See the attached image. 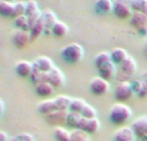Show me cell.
<instances>
[{"label": "cell", "instance_id": "cell-32", "mask_svg": "<svg viewBox=\"0 0 147 141\" xmlns=\"http://www.w3.org/2000/svg\"><path fill=\"white\" fill-rule=\"evenodd\" d=\"M26 8H27V3L26 1H16L14 8H13V16L12 17L17 18L20 16L26 14Z\"/></svg>", "mask_w": 147, "mask_h": 141}, {"label": "cell", "instance_id": "cell-22", "mask_svg": "<svg viewBox=\"0 0 147 141\" xmlns=\"http://www.w3.org/2000/svg\"><path fill=\"white\" fill-rule=\"evenodd\" d=\"M132 88H133V92L137 93L140 97H146L147 96V79L133 82Z\"/></svg>", "mask_w": 147, "mask_h": 141}, {"label": "cell", "instance_id": "cell-31", "mask_svg": "<svg viewBox=\"0 0 147 141\" xmlns=\"http://www.w3.org/2000/svg\"><path fill=\"white\" fill-rule=\"evenodd\" d=\"M13 8H14V3H7L0 0V14L7 16V17H12L13 16Z\"/></svg>", "mask_w": 147, "mask_h": 141}, {"label": "cell", "instance_id": "cell-36", "mask_svg": "<svg viewBox=\"0 0 147 141\" xmlns=\"http://www.w3.org/2000/svg\"><path fill=\"white\" fill-rule=\"evenodd\" d=\"M17 141H34V137L32 135L27 134V132H22V134L17 135V136L14 137Z\"/></svg>", "mask_w": 147, "mask_h": 141}, {"label": "cell", "instance_id": "cell-34", "mask_svg": "<svg viewBox=\"0 0 147 141\" xmlns=\"http://www.w3.org/2000/svg\"><path fill=\"white\" fill-rule=\"evenodd\" d=\"M69 111H70V110H69ZM80 119H81V114L72 113V111H70V113H69V117H67V124H69L70 127H75V128H78Z\"/></svg>", "mask_w": 147, "mask_h": 141}, {"label": "cell", "instance_id": "cell-9", "mask_svg": "<svg viewBox=\"0 0 147 141\" xmlns=\"http://www.w3.org/2000/svg\"><path fill=\"white\" fill-rule=\"evenodd\" d=\"M78 128L81 129V131H84V132H86L88 135H92V134L98 132V129L101 128V122L98 121V118L88 119V118L81 117L80 122H79Z\"/></svg>", "mask_w": 147, "mask_h": 141}, {"label": "cell", "instance_id": "cell-11", "mask_svg": "<svg viewBox=\"0 0 147 141\" xmlns=\"http://www.w3.org/2000/svg\"><path fill=\"white\" fill-rule=\"evenodd\" d=\"M30 40H32V39H31V33L28 30H16L13 33L12 41L17 48L26 47Z\"/></svg>", "mask_w": 147, "mask_h": 141}, {"label": "cell", "instance_id": "cell-6", "mask_svg": "<svg viewBox=\"0 0 147 141\" xmlns=\"http://www.w3.org/2000/svg\"><path fill=\"white\" fill-rule=\"evenodd\" d=\"M133 88H132V83L129 82H119L115 87L114 95L119 102H124V101L129 100L133 95Z\"/></svg>", "mask_w": 147, "mask_h": 141}, {"label": "cell", "instance_id": "cell-24", "mask_svg": "<svg viewBox=\"0 0 147 141\" xmlns=\"http://www.w3.org/2000/svg\"><path fill=\"white\" fill-rule=\"evenodd\" d=\"M45 31V23H44L43 18H39L38 21H36V23L32 26V27L30 28V33H31V39H38L39 36L41 35V34Z\"/></svg>", "mask_w": 147, "mask_h": 141}, {"label": "cell", "instance_id": "cell-12", "mask_svg": "<svg viewBox=\"0 0 147 141\" xmlns=\"http://www.w3.org/2000/svg\"><path fill=\"white\" fill-rule=\"evenodd\" d=\"M34 64V69L39 70V71H44V73H51L52 70L54 69L53 61H52L49 57L47 56H40L32 62Z\"/></svg>", "mask_w": 147, "mask_h": 141}, {"label": "cell", "instance_id": "cell-4", "mask_svg": "<svg viewBox=\"0 0 147 141\" xmlns=\"http://www.w3.org/2000/svg\"><path fill=\"white\" fill-rule=\"evenodd\" d=\"M136 70H137V64H136L133 57H128L121 65H119V70L116 73V78L119 82H128L132 78V75H134Z\"/></svg>", "mask_w": 147, "mask_h": 141}, {"label": "cell", "instance_id": "cell-17", "mask_svg": "<svg viewBox=\"0 0 147 141\" xmlns=\"http://www.w3.org/2000/svg\"><path fill=\"white\" fill-rule=\"evenodd\" d=\"M41 18H43L44 23H45V31L47 33H51L53 25L58 21L57 17H56V14H54V12L53 10H49V9L44 10V12L41 13Z\"/></svg>", "mask_w": 147, "mask_h": 141}, {"label": "cell", "instance_id": "cell-25", "mask_svg": "<svg viewBox=\"0 0 147 141\" xmlns=\"http://www.w3.org/2000/svg\"><path fill=\"white\" fill-rule=\"evenodd\" d=\"M31 80L35 85L40 84V83H45L48 82V78H49V73H44V71H39V70L34 69V73L31 75Z\"/></svg>", "mask_w": 147, "mask_h": 141}, {"label": "cell", "instance_id": "cell-18", "mask_svg": "<svg viewBox=\"0 0 147 141\" xmlns=\"http://www.w3.org/2000/svg\"><path fill=\"white\" fill-rule=\"evenodd\" d=\"M110 53H111V60L115 65H121L123 62L129 57L128 52L123 48H115V49H112Z\"/></svg>", "mask_w": 147, "mask_h": 141}, {"label": "cell", "instance_id": "cell-30", "mask_svg": "<svg viewBox=\"0 0 147 141\" xmlns=\"http://www.w3.org/2000/svg\"><path fill=\"white\" fill-rule=\"evenodd\" d=\"M109 61H111V53H110V52H99L96 56V58H94V64H96L97 69L101 67L102 65Z\"/></svg>", "mask_w": 147, "mask_h": 141}, {"label": "cell", "instance_id": "cell-39", "mask_svg": "<svg viewBox=\"0 0 147 141\" xmlns=\"http://www.w3.org/2000/svg\"><path fill=\"white\" fill-rule=\"evenodd\" d=\"M3 1H7V3H16V0H3Z\"/></svg>", "mask_w": 147, "mask_h": 141}, {"label": "cell", "instance_id": "cell-1", "mask_svg": "<svg viewBox=\"0 0 147 141\" xmlns=\"http://www.w3.org/2000/svg\"><path fill=\"white\" fill-rule=\"evenodd\" d=\"M72 98H70L66 95H59L56 98H52V100H45L43 102H40L38 105V111L40 114H43L44 117L48 115V114L53 113L57 110H69L70 105H71Z\"/></svg>", "mask_w": 147, "mask_h": 141}, {"label": "cell", "instance_id": "cell-15", "mask_svg": "<svg viewBox=\"0 0 147 141\" xmlns=\"http://www.w3.org/2000/svg\"><path fill=\"white\" fill-rule=\"evenodd\" d=\"M48 82L53 85L54 88L56 87H62L66 82V78H65V74L62 73V70H59L58 67H54L51 73H49V78Z\"/></svg>", "mask_w": 147, "mask_h": 141}, {"label": "cell", "instance_id": "cell-19", "mask_svg": "<svg viewBox=\"0 0 147 141\" xmlns=\"http://www.w3.org/2000/svg\"><path fill=\"white\" fill-rule=\"evenodd\" d=\"M51 33L53 34L54 36H57V38H63V36H66L67 33H69V26L65 22H62V21H57L53 25V27H52Z\"/></svg>", "mask_w": 147, "mask_h": 141}, {"label": "cell", "instance_id": "cell-33", "mask_svg": "<svg viewBox=\"0 0 147 141\" xmlns=\"http://www.w3.org/2000/svg\"><path fill=\"white\" fill-rule=\"evenodd\" d=\"M132 7L134 12H141L147 16V0H132Z\"/></svg>", "mask_w": 147, "mask_h": 141}, {"label": "cell", "instance_id": "cell-5", "mask_svg": "<svg viewBox=\"0 0 147 141\" xmlns=\"http://www.w3.org/2000/svg\"><path fill=\"white\" fill-rule=\"evenodd\" d=\"M112 12L115 16L121 20L125 18H130L133 14V7H132V0H114V9Z\"/></svg>", "mask_w": 147, "mask_h": 141}, {"label": "cell", "instance_id": "cell-29", "mask_svg": "<svg viewBox=\"0 0 147 141\" xmlns=\"http://www.w3.org/2000/svg\"><path fill=\"white\" fill-rule=\"evenodd\" d=\"M14 25L17 30H28L30 31V25H28V17L26 14L20 16V17L14 18Z\"/></svg>", "mask_w": 147, "mask_h": 141}, {"label": "cell", "instance_id": "cell-37", "mask_svg": "<svg viewBox=\"0 0 147 141\" xmlns=\"http://www.w3.org/2000/svg\"><path fill=\"white\" fill-rule=\"evenodd\" d=\"M8 140V135L5 132L0 131V141H7Z\"/></svg>", "mask_w": 147, "mask_h": 141}, {"label": "cell", "instance_id": "cell-23", "mask_svg": "<svg viewBox=\"0 0 147 141\" xmlns=\"http://www.w3.org/2000/svg\"><path fill=\"white\" fill-rule=\"evenodd\" d=\"M35 91L39 96H52L54 93V87L49 82H45L35 85Z\"/></svg>", "mask_w": 147, "mask_h": 141}, {"label": "cell", "instance_id": "cell-2", "mask_svg": "<svg viewBox=\"0 0 147 141\" xmlns=\"http://www.w3.org/2000/svg\"><path fill=\"white\" fill-rule=\"evenodd\" d=\"M132 117V109L124 102H116L111 106L110 110V121L114 124L123 126Z\"/></svg>", "mask_w": 147, "mask_h": 141}, {"label": "cell", "instance_id": "cell-35", "mask_svg": "<svg viewBox=\"0 0 147 141\" xmlns=\"http://www.w3.org/2000/svg\"><path fill=\"white\" fill-rule=\"evenodd\" d=\"M81 117L84 118H88V119H92V118H97V111L94 108H92L90 105H86L84 108V110L81 111Z\"/></svg>", "mask_w": 147, "mask_h": 141}, {"label": "cell", "instance_id": "cell-16", "mask_svg": "<svg viewBox=\"0 0 147 141\" xmlns=\"http://www.w3.org/2000/svg\"><path fill=\"white\" fill-rule=\"evenodd\" d=\"M98 71H99L101 78H103L106 80H111L115 77V74H116V65L111 60V61L103 64L101 67H98Z\"/></svg>", "mask_w": 147, "mask_h": 141}, {"label": "cell", "instance_id": "cell-26", "mask_svg": "<svg viewBox=\"0 0 147 141\" xmlns=\"http://www.w3.org/2000/svg\"><path fill=\"white\" fill-rule=\"evenodd\" d=\"M88 105L83 98H72L71 101V105H70V111L72 113H78V114H81V111L84 110V108Z\"/></svg>", "mask_w": 147, "mask_h": 141}, {"label": "cell", "instance_id": "cell-7", "mask_svg": "<svg viewBox=\"0 0 147 141\" xmlns=\"http://www.w3.org/2000/svg\"><path fill=\"white\" fill-rule=\"evenodd\" d=\"M89 88H90L92 93H94V95H97V96H102V95H105V93L109 92L110 83H109V80L103 79V78L96 77L90 80V83H89Z\"/></svg>", "mask_w": 147, "mask_h": 141}, {"label": "cell", "instance_id": "cell-8", "mask_svg": "<svg viewBox=\"0 0 147 141\" xmlns=\"http://www.w3.org/2000/svg\"><path fill=\"white\" fill-rule=\"evenodd\" d=\"M130 127L134 131L136 136L141 141L147 140V115H142L140 118H137L136 121H133Z\"/></svg>", "mask_w": 147, "mask_h": 141}, {"label": "cell", "instance_id": "cell-21", "mask_svg": "<svg viewBox=\"0 0 147 141\" xmlns=\"http://www.w3.org/2000/svg\"><path fill=\"white\" fill-rule=\"evenodd\" d=\"M130 23H132V26H134L137 28L143 27L147 23V16L141 12H133L132 17H130Z\"/></svg>", "mask_w": 147, "mask_h": 141}, {"label": "cell", "instance_id": "cell-27", "mask_svg": "<svg viewBox=\"0 0 147 141\" xmlns=\"http://www.w3.org/2000/svg\"><path fill=\"white\" fill-rule=\"evenodd\" d=\"M70 141H89V135L81 129L75 128L70 134Z\"/></svg>", "mask_w": 147, "mask_h": 141}, {"label": "cell", "instance_id": "cell-28", "mask_svg": "<svg viewBox=\"0 0 147 141\" xmlns=\"http://www.w3.org/2000/svg\"><path fill=\"white\" fill-rule=\"evenodd\" d=\"M70 134L63 127H56L54 129V139L57 141H70Z\"/></svg>", "mask_w": 147, "mask_h": 141}, {"label": "cell", "instance_id": "cell-40", "mask_svg": "<svg viewBox=\"0 0 147 141\" xmlns=\"http://www.w3.org/2000/svg\"><path fill=\"white\" fill-rule=\"evenodd\" d=\"M10 141H17V140H16V139H14V137H13V139H12V140H10Z\"/></svg>", "mask_w": 147, "mask_h": 141}, {"label": "cell", "instance_id": "cell-3", "mask_svg": "<svg viewBox=\"0 0 147 141\" xmlns=\"http://www.w3.org/2000/svg\"><path fill=\"white\" fill-rule=\"evenodd\" d=\"M62 57L69 64H78L84 57V49L80 44L71 43L62 49Z\"/></svg>", "mask_w": 147, "mask_h": 141}, {"label": "cell", "instance_id": "cell-13", "mask_svg": "<svg viewBox=\"0 0 147 141\" xmlns=\"http://www.w3.org/2000/svg\"><path fill=\"white\" fill-rule=\"evenodd\" d=\"M136 139L137 136L132 127H121L114 134V141H136Z\"/></svg>", "mask_w": 147, "mask_h": 141}, {"label": "cell", "instance_id": "cell-14", "mask_svg": "<svg viewBox=\"0 0 147 141\" xmlns=\"http://www.w3.org/2000/svg\"><path fill=\"white\" fill-rule=\"evenodd\" d=\"M16 71H17V74L22 78L31 77L34 73V64L32 62L26 61V60L18 61L17 64H16Z\"/></svg>", "mask_w": 147, "mask_h": 141}, {"label": "cell", "instance_id": "cell-20", "mask_svg": "<svg viewBox=\"0 0 147 141\" xmlns=\"http://www.w3.org/2000/svg\"><path fill=\"white\" fill-rule=\"evenodd\" d=\"M114 9V1L112 0H97L96 1V10L102 14L112 12Z\"/></svg>", "mask_w": 147, "mask_h": 141}, {"label": "cell", "instance_id": "cell-38", "mask_svg": "<svg viewBox=\"0 0 147 141\" xmlns=\"http://www.w3.org/2000/svg\"><path fill=\"white\" fill-rule=\"evenodd\" d=\"M3 111H4V102L0 100V115L3 114Z\"/></svg>", "mask_w": 147, "mask_h": 141}, {"label": "cell", "instance_id": "cell-41", "mask_svg": "<svg viewBox=\"0 0 147 141\" xmlns=\"http://www.w3.org/2000/svg\"><path fill=\"white\" fill-rule=\"evenodd\" d=\"M146 141H147V140H146Z\"/></svg>", "mask_w": 147, "mask_h": 141}, {"label": "cell", "instance_id": "cell-10", "mask_svg": "<svg viewBox=\"0 0 147 141\" xmlns=\"http://www.w3.org/2000/svg\"><path fill=\"white\" fill-rule=\"evenodd\" d=\"M69 110H57L53 113L45 115V121L52 126L61 127L62 124L67 123V117H69Z\"/></svg>", "mask_w": 147, "mask_h": 141}]
</instances>
